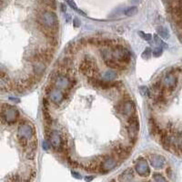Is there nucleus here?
Returning a JSON list of instances; mask_svg holds the SVG:
<instances>
[{
  "instance_id": "f257e3e1",
  "label": "nucleus",
  "mask_w": 182,
  "mask_h": 182,
  "mask_svg": "<svg viewBox=\"0 0 182 182\" xmlns=\"http://www.w3.org/2000/svg\"><path fill=\"white\" fill-rule=\"evenodd\" d=\"M36 25L43 27L51 33L57 34L59 30V20L56 13L48 8L40 7L36 14Z\"/></svg>"
},
{
  "instance_id": "f03ea898",
  "label": "nucleus",
  "mask_w": 182,
  "mask_h": 182,
  "mask_svg": "<svg viewBox=\"0 0 182 182\" xmlns=\"http://www.w3.org/2000/svg\"><path fill=\"white\" fill-rule=\"evenodd\" d=\"M49 84L60 88L66 92H70L77 85V79L74 75H67L61 72L59 69H55L49 76Z\"/></svg>"
},
{
  "instance_id": "7ed1b4c3",
  "label": "nucleus",
  "mask_w": 182,
  "mask_h": 182,
  "mask_svg": "<svg viewBox=\"0 0 182 182\" xmlns=\"http://www.w3.org/2000/svg\"><path fill=\"white\" fill-rule=\"evenodd\" d=\"M46 138L49 141L50 146L56 153L63 154L64 156H68V148H67V140L64 136L56 129H51L49 126L47 125L45 129Z\"/></svg>"
},
{
  "instance_id": "20e7f679",
  "label": "nucleus",
  "mask_w": 182,
  "mask_h": 182,
  "mask_svg": "<svg viewBox=\"0 0 182 182\" xmlns=\"http://www.w3.org/2000/svg\"><path fill=\"white\" fill-rule=\"evenodd\" d=\"M17 138L19 146L25 151L28 142L36 138V129L33 124L27 119L21 120L17 127Z\"/></svg>"
},
{
  "instance_id": "39448f33",
  "label": "nucleus",
  "mask_w": 182,
  "mask_h": 182,
  "mask_svg": "<svg viewBox=\"0 0 182 182\" xmlns=\"http://www.w3.org/2000/svg\"><path fill=\"white\" fill-rule=\"evenodd\" d=\"M45 94L46 97L49 99L50 103H52L56 107H60L64 103V101L68 99V92L57 88L51 84L46 87Z\"/></svg>"
},
{
  "instance_id": "423d86ee",
  "label": "nucleus",
  "mask_w": 182,
  "mask_h": 182,
  "mask_svg": "<svg viewBox=\"0 0 182 182\" xmlns=\"http://www.w3.org/2000/svg\"><path fill=\"white\" fill-rule=\"evenodd\" d=\"M129 95L123 96L122 99L119 100L115 106V109H116V113L122 115L127 118L137 114L136 104L130 99V97H129Z\"/></svg>"
},
{
  "instance_id": "0eeeda50",
  "label": "nucleus",
  "mask_w": 182,
  "mask_h": 182,
  "mask_svg": "<svg viewBox=\"0 0 182 182\" xmlns=\"http://www.w3.org/2000/svg\"><path fill=\"white\" fill-rule=\"evenodd\" d=\"M125 128L129 138V143L130 146L134 147L138 141V137L139 132V120L137 114L127 118V125Z\"/></svg>"
},
{
  "instance_id": "6e6552de",
  "label": "nucleus",
  "mask_w": 182,
  "mask_h": 182,
  "mask_svg": "<svg viewBox=\"0 0 182 182\" xmlns=\"http://www.w3.org/2000/svg\"><path fill=\"white\" fill-rule=\"evenodd\" d=\"M79 70L84 76L87 78L97 77L99 73V68L96 63L95 58L90 55H86L79 66Z\"/></svg>"
},
{
  "instance_id": "1a4fd4ad",
  "label": "nucleus",
  "mask_w": 182,
  "mask_h": 182,
  "mask_svg": "<svg viewBox=\"0 0 182 182\" xmlns=\"http://www.w3.org/2000/svg\"><path fill=\"white\" fill-rule=\"evenodd\" d=\"M110 48L112 50V57L114 60L127 66L130 64V62L132 61V53L129 49L119 44Z\"/></svg>"
},
{
  "instance_id": "9d476101",
  "label": "nucleus",
  "mask_w": 182,
  "mask_h": 182,
  "mask_svg": "<svg viewBox=\"0 0 182 182\" xmlns=\"http://www.w3.org/2000/svg\"><path fill=\"white\" fill-rule=\"evenodd\" d=\"M0 116L3 123H6L7 125H13L17 123V121L19 119L20 114L15 106L9 104H2Z\"/></svg>"
},
{
  "instance_id": "9b49d317",
  "label": "nucleus",
  "mask_w": 182,
  "mask_h": 182,
  "mask_svg": "<svg viewBox=\"0 0 182 182\" xmlns=\"http://www.w3.org/2000/svg\"><path fill=\"white\" fill-rule=\"evenodd\" d=\"M119 165L118 159L116 155H104L101 157V160L99 163V172L106 174Z\"/></svg>"
},
{
  "instance_id": "f8f14e48",
  "label": "nucleus",
  "mask_w": 182,
  "mask_h": 182,
  "mask_svg": "<svg viewBox=\"0 0 182 182\" xmlns=\"http://www.w3.org/2000/svg\"><path fill=\"white\" fill-rule=\"evenodd\" d=\"M178 76L175 72V69H171L169 72H167L163 78L161 79V85L162 88L165 90L167 93H171L175 90L178 85Z\"/></svg>"
},
{
  "instance_id": "ddd939ff",
  "label": "nucleus",
  "mask_w": 182,
  "mask_h": 182,
  "mask_svg": "<svg viewBox=\"0 0 182 182\" xmlns=\"http://www.w3.org/2000/svg\"><path fill=\"white\" fill-rule=\"evenodd\" d=\"M134 168H135L136 172L140 177H149L150 175V172H151L148 161L145 159H143L142 157H140L137 159Z\"/></svg>"
},
{
  "instance_id": "4468645a",
  "label": "nucleus",
  "mask_w": 182,
  "mask_h": 182,
  "mask_svg": "<svg viewBox=\"0 0 182 182\" xmlns=\"http://www.w3.org/2000/svg\"><path fill=\"white\" fill-rule=\"evenodd\" d=\"M149 161L150 165L152 166L155 169H161L166 165L165 158L162 155H159V154H155V153L149 154Z\"/></svg>"
},
{
  "instance_id": "2eb2a0df",
  "label": "nucleus",
  "mask_w": 182,
  "mask_h": 182,
  "mask_svg": "<svg viewBox=\"0 0 182 182\" xmlns=\"http://www.w3.org/2000/svg\"><path fill=\"white\" fill-rule=\"evenodd\" d=\"M49 64H47L45 61L43 60H37L32 63V73L33 75L42 78L44 76V74L46 73L47 70V66Z\"/></svg>"
},
{
  "instance_id": "dca6fc26",
  "label": "nucleus",
  "mask_w": 182,
  "mask_h": 182,
  "mask_svg": "<svg viewBox=\"0 0 182 182\" xmlns=\"http://www.w3.org/2000/svg\"><path fill=\"white\" fill-rule=\"evenodd\" d=\"M149 131H150V134L151 136L155 137V136H159L161 130H162V128L159 125L158 121L156 120V118L154 116H150L149 120Z\"/></svg>"
},
{
  "instance_id": "f3484780",
  "label": "nucleus",
  "mask_w": 182,
  "mask_h": 182,
  "mask_svg": "<svg viewBox=\"0 0 182 182\" xmlns=\"http://www.w3.org/2000/svg\"><path fill=\"white\" fill-rule=\"evenodd\" d=\"M118 180L119 181H133V180H135L134 169L131 167H129V168L125 169L118 176Z\"/></svg>"
},
{
  "instance_id": "a211bd4d",
  "label": "nucleus",
  "mask_w": 182,
  "mask_h": 182,
  "mask_svg": "<svg viewBox=\"0 0 182 182\" xmlns=\"http://www.w3.org/2000/svg\"><path fill=\"white\" fill-rule=\"evenodd\" d=\"M101 78H103L106 81H114L117 78V73L114 69H108L103 73Z\"/></svg>"
},
{
  "instance_id": "6ab92c4d",
  "label": "nucleus",
  "mask_w": 182,
  "mask_h": 182,
  "mask_svg": "<svg viewBox=\"0 0 182 182\" xmlns=\"http://www.w3.org/2000/svg\"><path fill=\"white\" fill-rule=\"evenodd\" d=\"M43 116H44V120L46 122V125H48L49 127L53 125V117L50 114L49 108H47V107H43Z\"/></svg>"
},
{
  "instance_id": "aec40b11",
  "label": "nucleus",
  "mask_w": 182,
  "mask_h": 182,
  "mask_svg": "<svg viewBox=\"0 0 182 182\" xmlns=\"http://www.w3.org/2000/svg\"><path fill=\"white\" fill-rule=\"evenodd\" d=\"M78 45L76 44V43H69L67 46H66V48L65 49V54H66V56H73L77 51H78Z\"/></svg>"
},
{
  "instance_id": "412c9836",
  "label": "nucleus",
  "mask_w": 182,
  "mask_h": 182,
  "mask_svg": "<svg viewBox=\"0 0 182 182\" xmlns=\"http://www.w3.org/2000/svg\"><path fill=\"white\" fill-rule=\"evenodd\" d=\"M157 34H158L160 37H162V38H164V39H168V38L170 37V33H169V31H168L166 28L162 27V26H159V27L157 28Z\"/></svg>"
},
{
  "instance_id": "4be33fe9",
  "label": "nucleus",
  "mask_w": 182,
  "mask_h": 182,
  "mask_svg": "<svg viewBox=\"0 0 182 182\" xmlns=\"http://www.w3.org/2000/svg\"><path fill=\"white\" fill-rule=\"evenodd\" d=\"M138 11V8L137 6H129L125 9L124 15L126 17H133V16L137 15Z\"/></svg>"
},
{
  "instance_id": "5701e85b",
  "label": "nucleus",
  "mask_w": 182,
  "mask_h": 182,
  "mask_svg": "<svg viewBox=\"0 0 182 182\" xmlns=\"http://www.w3.org/2000/svg\"><path fill=\"white\" fill-rule=\"evenodd\" d=\"M139 91H140L141 96H143V97H146V98H149V99H152V98H153V97H152L153 95H152L151 89L149 88V87H147L146 86L140 87H139Z\"/></svg>"
},
{
  "instance_id": "b1692460",
  "label": "nucleus",
  "mask_w": 182,
  "mask_h": 182,
  "mask_svg": "<svg viewBox=\"0 0 182 182\" xmlns=\"http://www.w3.org/2000/svg\"><path fill=\"white\" fill-rule=\"evenodd\" d=\"M153 39H154L155 43H156L159 47H161V48H163L164 49H167V45L165 42L160 38V36H159L158 34H155V35L153 36Z\"/></svg>"
},
{
  "instance_id": "393cba45",
  "label": "nucleus",
  "mask_w": 182,
  "mask_h": 182,
  "mask_svg": "<svg viewBox=\"0 0 182 182\" xmlns=\"http://www.w3.org/2000/svg\"><path fill=\"white\" fill-rule=\"evenodd\" d=\"M125 9H126V8H125L123 6H120L116 7V8H115V9L111 12L110 17H116V16H119V15H121V14H124Z\"/></svg>"
},
{
  "instance_id": "a878e982",
  "label": "nucleus",
  "mask_w": 182,
  "mask_h": 182,
  "mask_svg": "<svg viewBox=\"0 0 182 182\" xmlns=\"http://www.w3.org/2000/svg\"><path fill=\"white\" fill-rule=\"evenodd\" d=\"M151 56H152V49L150 48H146L141 54V57L143 59H146V60L150 59Z\"/></svg>"
},
{
  "instance_id": "bb28decb",
  "label": "nucleus",
  "mask_w": 182,
  "mask_h": 182,
  "mask_svg": "<svg viewBox=\"0 0 182 182\" xmlns=\"http://www.w3.org/2000/svg\"><path fill=\"white\" fill-rule=\"evenodd\" d=\"M152 178H153V180H154V181H157V182L167 181V179H166L164 176H162V174H160V173H157V172L153 173Z\"/></svg>"
},
{
  "instance_id": "cd10ccee",
  "label": "nucleus",
  "mask_w": 182,
  "mask_h": 182,
  "mask_svg": "<svg viewBox=\"0 0 182 182\" xmlns=\"http://www.w3.org/2000/svg\"><path fill=\"white\" fill-rule=\"evenodd\" d=\"M163 50L164 49L163 48H161V47H156L154 49L152 50V55L155 57H161L162 56V54H163Z\"/></svg>"
},
{
  "instance_id": "c85d7f7f",
  "label": "nucleus",
  "mask_w": 182,
  "mask_h": 182,
  "mask_svg": "<svg viewBox=\"0 0 182 182\" xmlns=\"http://www.w3.org/2000/svg\"><path fill=\"white\" fill-rule=\"evenodd\" d=\"M138 36H139L142 39H144V40H146V41H149V40H151V38H152V35H151V34L145 33V32H143V31H138Z\"/></svg>"
},
{
  "instance_id": "c756f323",
  "label": "nucleus",
  "mask_w": 182,
  "mask_h": 182,
  "mask_svg": "<svg viewBox=\"0 0 182 182\" xmlns=\"http://www.w3.org/2000/svg\"><path fill=\"white\" fill-rule=\"evenodd\" d=\"M66 2L72 9H74V10H76V11L78 10V6H77V4L75 3L74 0H66Z\"/></svg>"
},
{
  "instance_id": "7c9ffc66",
  "label": "nucleus",
  "mask_w": 182,
  "mask_h": 182,
  "mask_svg": "<svg viewBox=\"0 0 182 182\" xmlns=\"http://www.w3.org/2000/svg\"><path fill=\"white\" fill-rule=\"evenodd\" d=\"M42 146H43V149H44V150H49V149L51 148L49 141L48 139L43 141V143H42Z\"/></svg>"
},
{
  "instance_id": "2f4dec72",
  "label": "nucleus",
  "mask_w": 182,
  "mask_h": 182,
  "mask_svg": "<svg viewBox=\"0 0 182 182\" xmlns=\"http://www.w3.org/2000/svg\"><path fill=\"white\" fill-rule=\"evenodd\" d=\"M71 174H72V176L74 177V178H76V179H78V180H80L82 177H81V174L80 173H78V172H77V171H75V170H72L71 171Z\"/></svg>"
},
{
  "instance_id": "473e14b6",
  "label": "nucleus",
  "mask_w": 182,
  "mask_h": 182,
  "mask_svg": "<svg viewBox=\"0 0 182 182\" xmlns=\"http://www.w3.org/2000/svg\"><path fill=\"white\" fill-rule=\"evenodd\" d=\"M73 25H74L75 28L80 27V21H79V19L78 18H74L73 19Z\"/></svg>"
},
{
  "instance_id": "72a5a7b5",
  "label": "nucleus",
  "mask_w": 182,
  "mask_h": 182,
  "mask_svg": "<svg viewBox=\"0 0 182 182\" xmlns=\"http://www.w3.org/2000/svg\"><path fill=\"white\" fill-rule=\"evenodd\" d=\"M8 180H9V181H19L20 179L18 178L17 175H13L12 178H9V179H8Z\"/></svg>"
},
{
  "instance_id": "f704fd0d",
  "label": "nucleus",
  "mask_w": 182,
  "mask_h": 182,
  "mask_svg": "<svg viewBox=\"0 0 182 182\" xmlns=\"http://www.w3.org/2000/svg\"><path fill=\"white\" fill-rule=\"evenodd\" d=\"M8 99L10 100V101H12L13 103H20V99H18V98L9 97V99Z\"/></svg>"
},
{
  "instance_id": "c9c22d12",
  "label": "nucleus",
  "mask_w": 182,
  "mask_h": 182,
  "mask_svg": "<svg viewBox=\"0 0 182 182\" xmlns=\"http://www.w3.org/2000/svg\"><path fill=\"white\" fill-rule=\"evenodd\" d=\"M166 173H167V175L169 178H171V177H172V170H171V167H167V169H166Z\"/></svg>"
},
{
  "instance_id": "e433bc0d",
  "label": "nucleus",
  "mask_w": 182,
  "mask_h": 182,
  "mask_svg": "<svg viewBox=\"0 0 182 182\" xmlns=\"http://www.w3.org/2000/svg\"><path fill=\"white\" fill-rule=\"evenodd\" d=\"M71 18H72V17H71V15H70V14H67L66 12V13H65V19H66V22H69V21L71 20Z\"/></svg>"
},
{
  "instance_id": "4c0bfd02",
  "label": "nucleus",
  "mask_w": 182,
  "mask_h": 182,
  "mask_svg": "<svg viewBox=\"0 0 182 182\" xmlns=\"http://www.w3.org/2000/svg\"><path fill=\"white\" fill-rule=\"evenodd\" d=\"M141 2H142V0H130V3L133 5H137V4H139Z\"/></svg>"
},
{
  "instance_id": "58836bf2",
  "label": "nucleus",
  "mask_w": 182,
  "mask_h": 182,
  "mask_svg": "<svg viewBox=\"0 0 182 182\" xmlns=\"http://www.w3.org/2000/svg\"><path fill=\"white\" fill-rule=\"evenodd\" d=\"M60 6H61V11H62V12H64V13H66V6H65L64 4H61V5H60Z\"/></svg>"
},
{
  "instance_id": "ea45409f",
  "label": "nucleus",
  "mask_w": 182,
  "mask_h": 182,
  "mask_svg": "<svg viewBox=\"0 0 182 182\" xmlns=\"http://www.w3.org/2000/svg\"><path fill=\"white\" fill-rule=\"evenodd\" d=\"M94 178H95V176H92V177H87V178H85V180L89 181V180H92Z\"/></svg>"
}]
</instances>
